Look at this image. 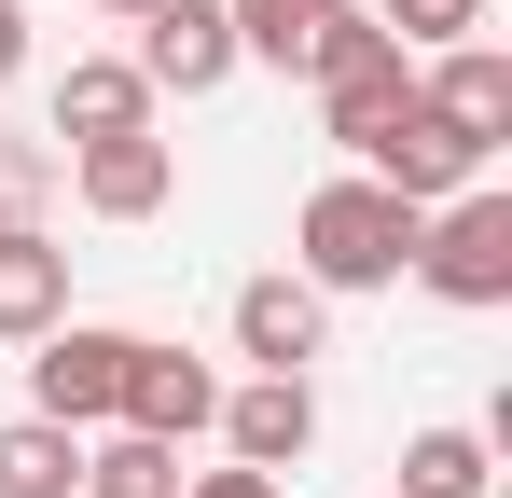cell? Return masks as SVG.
<instances>
[{
  "instance_id": "obj_8",
  "label": "cell",
  "mask_w": 512,
  "mask_h": 498,
  "mask_svg": "<svg viewBox=\"0 0 512 498\" xmlns=\"http://www.w3.org/2000/svg\"><path fill=\"white\" fill-rule=\"evenodd\" d=\"M70 194H84L97 222H153V208L180 194V153L153 139V125H139V139H84V153H70Z\"/></svg>"
},
{
  "instance_id": "obj_12",
  "label": "cell",
  "mask_w": 512,
  "mask_h": 498,
  "mask_svg": "<svg viewBox=\"0 0 512 498\" xmlns=\"http://www.w3.org/2000/svg\"><path fill=\"white\" fill-rule=\"evenodd\" d=\"M139 125H153L139 56H70V83H56V139L84 153V139H139Z\"/></svg>"
},
{
  "instance_id": "obj_20",
  "label": "cell",
  "mask_w": 512,
  "mask_h": 498,
  "mask_svg": "<svg viewBox=\"0 0 512 498\" xmlns=\"http://www.w3.org/2000/svg\"><path fill=\"white\" fill-rule=\"evenodd\" d=\"M97 14H125V28H139V14H153V0H97Z\"/></svg>"
},
{
  "instance_id": "obj_4",
  "label": "cell",
  "mask_w": 512,
  "mask_h": 498,
  "mask_svg": "<svg viewBox=\"0 0 512 498\" xmlns=\"http://www.w3.org/2000/svg\"><path fill=\"white\" fill-rule=\"evenodd\" d=\"M139 83L153 97H222L236 83V14L222 0H153L139 14Z\"/></svg>"
},
{
  "instance_id": "obj_11",
  "label": "cell",
  "mask_w": 512,
  "mask_h": 498,
  "mask_svg": "<svg viewBox=\"0 0 512 498\" xmlns=\"http://www.w3.org/2000/svg\"><path fill=\"white\" fill-rule=\"evenodd\" d=\"M70 319V249L42 222H0V346H42Z\"/></svg>"
},
{
  "instance_id": "obj_15",
  "label": "cell",
  "mask_w": 512,
  "mask_h": 498,
  "mask_svg": "<svg viewBox=\"0 0 512 498\" xmlns=\"http://www.w3.org/2000/svg\"><path fill=\"white\" fill-rule=\"evenodd\" d=\"M84 498H180V443H153V429L84 443Z\"/></svg>"
},
{
  "instance_id": "obj_1",
  "label": "cell",
  "mask_w": 512,
  "mask_h": 498,
  "mask_svg": "<svg viewBox=\"0 0 512 498\" xmlns=\"http://www.w3.org/2000/svg\"><path fill=\"white\" fill-rule=\"evenodd\" d=\"M416 222L429 208H402L388 180H319L305 208H291V277L305 291H388V277H416Z\"/></svg>"
},
{
  "instance_id": "obj_19",
  "label": "cell",
  "mask_w": 512,
  "mask_h": 498,
  "mask_svg": "<svg viewBox=\"0 0 512 498\" xmlns=\"http://www.w3.org/2000/svg\"><path fill=\"white\" fill-rule=\"evenodd\" d=\"M28 70V0H0V83Z\"/></svg>"
},
{
  "instance_id": "obj_9",
  "label": "cell",
  "mask_w": 512,
  "mask_h": 498,
  "mask_svg": "<svg viewBox=\"0 0 512 498\" xmlns=\"http://www.w3.org/2000/svg\"><path fill=\"white\" fill-rule=\"evenodd\" d=\"M319 319H333V291L250 277V291H236V360H250V374H305V360H319Z\"/></svg>"
},
{
  "instance_id": "obj_17",
  "label": "cell",
  "mask_w": 512,
  "mask_h": 498,
  "mask_svg": "<svg viewBox=\"0 0 512 498\" xmlns=\"http://www.w3.org/2000/svg\"><path fill=\"white\" fill-rule=\"evenodd\" d=\"M374 28L416 56V42H485V0H374Z\"/></svg>"
},
{
  "instance_id": "obj_14",
  "label": "cell",
  "mask_w": 512,
  "mask_h": 498,
  "mask_svg": "<svg viewBox=\"0 0 512 498\" xmlns=\"http://www.w3.org/2000/svg\"><path fill=\"white\" fill-rule=\"evenodd\" d=\"M236 14V56H263V70H305L319 56V28H333L346 0H222Z\"/></svg>"
},
{
  "instance_id": "obj_7",
  "label": "cell",
  "mask_w": 512,
  "mask_h": 498,
  "mask_svg": "<svg viewBox=\"0 0 512 498\" xmlns=\"http://www.w3.org/2000/svg\"><path fill=\"white\" fill-rule=\"evenodd\" d=\"M208 415H222V374H208V360H180V346H139V360H125V402H111V429L194 443Z\"/></svg>"
},
{
  "instance_id": "obj_13",
  "label": "cell",
  "mask_w": 512,
  "mask_h": 498,
  "mask_svg": "<svg viewBox=\"0 0 512 498\" xmlns=\"http://www.w3.org/2000/svg\"><path fill=\"white\" fill-rule=\"evenodd\" d=\"M0 498H84V429L14 415V429H0Z\"/></svg>"
},
{
  "instance_id": "obj_2",
  "label": "cell",
  "mask_w": 512,
  "mask_h": 498,
  "mask_svg": "<svg viewBox=\"0 0 512 498\" xmlns=\"http://www.w3.org/2000/svg\"><path fill=\"white\" fill-rule=\"evenodd\" d=\"M416 277L443 291V305H471V319H485V305H512V194H499V180L443 194V208L416 222Z\"/></svg>"
},
{
  "instance_id": "obj_10",
  "label": "cell",
  "mask_w": 512,
  "mask_h": 498,
  "mask_svg": "<svg viewBox=\"0 0 512 498\" xmlns=\"http://www.w3.org/2000/svg\"><path fill=\"white\" fill-rule=\"evenodd\" d=\"M416 111H443L457 139H512V56L499 42H443V70H416Z\"/></svg>"
},
{
  "instance_id": "obj_5",
  "label": "cell",
  "mask_w": 512,
  "mask_h": 498,
  "mask_svg": "<svg viewBox=\"0 0 512 498\" xmlns=\"http://www.w3.org/2000/svg\"><path fill=\"white\" fill-rule=\"evenodd\" d=\"M208 429L236 443V471H291V457L319 443V388H305V374H250V388H222Z\"/></svg>"
},
{
  "instance_id": "obj_16",
  "label": "cell",
  "mask_w": 512,
  "mask_h": 498,
  "mask_svg": "<svg viewBox=\"0 0 512 498\" xmlns=\"http://www.w3.org/2000/svg\"><path fill=\"white\" fill-rule=\"evenodd\" d=\"M499 471H485V429H416L402 443V498H485Z\"/></svg>"
},
{
  "instance_id": "obj_6",
  "label": "cell",
  "mask_w": 512,
  "mask_h": 498,
  "mask_svg": "<svg viewBox=\"0 0 512 498\" xmlns=\"http://www.w3.org/2000/svg\"><path fill=\"white\" fill-rule=\"evenodd\" d=\"M360 180H388L402 208H443V194H471V180H485V139H457L443 111H402V125H388V153L360 166Z\"/></svg>"
},
{
  "instance_id": "obj_3",
  "label": "cell",
  "mask_w": 512,
  "mask_h": 498,
  "mask_svg": "<svg viewBox=\"0 0 512 498\" xmlns=\"http://www.w3.org/2000/svg\"><path fill=\"white\" fill-rule=\"evenodd\" d=\"M125 360H139V332L56 319L42 346H28V415H56V429H111V402H125Z\"/></svg>"
},
{
  "instance_id": "obj_18",
  "label": "cell",
  "mask_w": 512,
  "mask_h": 498,
  "mask_svg": "<svg viewBox=\"0 0 512 498\" xmlns=\"http://www.w3.org/2000/svg\"><path fill=\"white\" fill-rule=\"evenodd\" d=\"M180 498H277V471H180Z\"/></svg>"
}]
</instances>
